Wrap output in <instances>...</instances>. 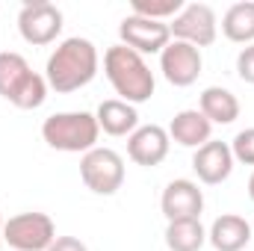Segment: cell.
<instances>
[{
  "label": "cell",
  "instance_id": "6da1fadb",
  "mask_svg": "<svg viewBox=\"0 0 254 251\" xmlns=\"http://www.w3.org/2000/svg\"><path fill=\"white\" fill-rule=\"evenodd\" d=\"M98 65H101L98 48L83 36H71V39L60 42L54 48V54L48 57L45 80L54 92L68 95V92H77V89L89 86L98 74Z\"/></svg>",
  "mask_w": 254,
  "mask_h": 251
},
{
  "label": "cell",
  "instance_id": "7a4b0ae2",
  "mask_svg": "<svg viewBox=\"0 0 254 251\" xmlns=\"http://www.w3.org/2000/svg\"><path fill=\"white\" fill-rule=\"evenodd\" d=\"M104 74L113 83L119 101H127V104L136 107V104H145V101L154 98V89H157L154 71L148 68L145 57H139L136 51H130L125 45L107 48V54H104Z\"/></svg>",
  "mask_w": 254,
  "mask_h": 251
},
{
  "label": "cell",
  "instance_id": "3957f363",
  "mask_svg": "<svg viewBox=\"0 0 254 251\" xmlns=\"http://www.w3.org/2000/svg\"><path fill=\"white\" fill-rule=\"evenodd\" d=\"M48 80L33 71L30 63L15 54V51H3L0 54V98L9 101L18 110H39L48 101Z\"/></svg>",
  "mask_w": 254,
  "mask_h": 251
},
{
  "label": "cell",
  "instance_id": "277c9868",
  "mask_svg": "<svg viewBox=\"0 0 254 251\" xmlns=\"http://www.w3.org/2000/svg\"><path fill=\"white\" fill-rule=\"evenodd\" d=\"M98 136L101 127L95 113H54L45 119L42 125V139L63 154H89L92 148H98Z\"/></svg>",
  "mask_w": 254,
  "mask_h": 251
},
{
  "label": "cell",
  "instance_id": "5b68a950",
  "mask_svg": "<svg viewBox=\"0 0 254 251\" xmlns=\"http://www.w3.org/2000/svg\"><path fill=\"white\" fill-rule=\"evenodd\" d=\"M80 178L95 195H116L125 184V157L113 148H92L80 157Z\"/></svg>",
  "mask_w": 254,
  "mask_h": 251
},
{
  "label": "cell",
  "instance_id": "8992f818",
  "mask_svg": "<svg viewBox=\"0 0 254 251\" xmlns=\"http://www.w3.org/2000/svg\"><path fill=\"white\" fill-rule=\"evenodd\" d=\"M57 240V225L48 213H18L3 222V243L15 251H48Z\"/></svg>",
  "mask_w": 254,
  "mask_h": 251
},
{
  "label": "cell",
  "instance_id": "52a82bcc",
  "mask_svg": "<svg viewBox=\"0 0 254 251\" xmlns=\"http://www.w3.org/2000/svg\"><path fill=\"white\" fill-rule=\"evenodd\" d=\"M169 33L178 42H187L192 48H210L219 36V18L213 12V6L207 3H187L172 21H169Z\"/></svg>",
  "mask_w": 254,
  "mask_h": 251
},
{
  "label": "cell",
  "instance_id": "ba28073f",
  "mask_svg": "<svg viewBox=\"0 0 254 251\" xmlns=\"http://www.w3.org/2000/svg\"><path fill=\"white\" fill-rule=\"evenodd\" d=\"M18 33L27 45H51L63 33V9L48 3V0H33L24 3L18 12Z\"/></svg>",
  "mask_w": 254,
  "mask_h": 251
},
{
  "label": "cell",
  "instance_id": "9c48e42d",
  "mask_svg": "<svg viewBox=\"0 0 254 251\" xmlns=\"http://www.w3.org/2000/svg\"><path fill=\"white\" fill-rule=\"evenodd\" d=\"M119 36H122V45L130 48V51H136L139 57L163 54V48L172 42L169 24L151 21V18H139V15H127L125 21L119 24Z\"/></svg>",
  "mask_w": 254,
  "mask_h": 251
},
{
  "label": "cell",
  "instance_id": "30bf717a",
  "mask_svg": "<svg viewBox=\"0 0 254 251\" xmlns=\"http://www.w3.org/2000/svg\"><path fill=\"white\" fill-rule=\"evenodd\" d=\"M201 68H204L201 51L192 48V45H187V42L172 39V42L163 48V54H160V71H163V77H166L172 86H178V89L192 86V83L198 80Z\"/></svg>",
  "mask_w": 254,
  "mask_h": 251
},
{
  "label": "cell",
  "instance_id": "8fae6325",
  "mask_svg": "<svg viewBox=\"0 0 254 251\" xmlns=\"http://www.w3.org/2000/svg\"><path fill=\"white\" fill-rule=\"evenodd\" d=\"M160 210L166 216V222H184V219H201L204 213V192L198 189L195 181L190 178H178L163 189L160 198Z\"/></svg>",
  "mask_w": 254,
  "mask_h": 251
},
{
  "label": "cell",
  "instance_id": "7c38bea8",
  "mask_svg": "<svg viewBox=\"0 0 254 251\" xmlns=\"http://www.w3.org/2000/svg\"><path fill=\"white\" fill-rule=\"evenodd\" d=\"M169 148H172L169 130L160 125H139L127 136V157L145 169L160 166L169 157Z\"/></svg>",
  "mask_w": 254,
  "mask_h": 251
},
{
  "label": "cell",
  "instance_id": "4fadbf2b",
  "mask_svg": "<svg viewBox=\"0 0 254 251\" xmlns=\"http://www.w3.org/2000/svg\"><path fill=\"white\" fill-rule=\"evenodd\" d=\"M192 169L198 175L201 184L207 187H219L231 178L234 172V154H231V145L228 142H216L210 139L207 145H201L195 154H192Z\"/></svg>",
  "mask_w": 254,
  "mask_h": 251
},
{
  "label": "cell",
  "instance_id": "5bb4252c",
  "mask_svg": "<svg viewBox=\"0 0 254 251\" xmlns=\"http://www.w3.org/2000/svg\"><path fill=\"white\" fill-rule=\"evenodd\" d=\"M207 243L216 251H243L252 243V225L237 213H225L210 225Z\"/></svg>",
  "mask_w": 254,
  "mask_h": 251
},
{
  "label": "cell",
  "instance_id": "9a60e30c",
  "mask_svg": "<svg viewBox=\"0 0 254 251\" xmlns=\"http://www.w3.org/2000/svg\"><path fill=\"white\" fill-rule=\"evenodd\" d=\"M169 139L184 145V148H201L213 139V125L204 119L201 110H181L172 125H169Z\"/></svg>",
  "mask_w": 254,
  "mask_h": 251
},
{
  "label": "cell",
  "instance_id": "2e32d148",
  "mask_svg": "<svg viewBox=\"0 0 254 251\" xmlns=\"http://www.w3.org/2000/svg\"><path fill=\"white\" fill-rule=\"evenodd\" d=\"M98 127L107 133V136H130L136 127H139V113L133 104L119 101V98H110V101H101L98 113Z\"/></svg>",
  "mask_w": 254,
  "mask_h": 251
},
{
  "label": "cell",
  "instance_id": "e0dca14e",
  "mask_svg": "<svg viewBox=\"0 0 254 251\" xmlns=\"http://www.w3.org/2000/svg\"><path fill=\"white\" fill-rule=\"evenodd\" d=\"M198 110L204 113V119L210 125H234L240 119V101H237V95L231 89H222V86H207L201 92Z\"/></svg>",
  "mask_w": 254,
  "mask_h": 251
},
{
  "label": "cell",
  "instance_id": "ac0fdd59",
  "mask_svg": "<svg viewBox=\"0 0 254 251\" xmlns=\"http://www.w3.org/2000/svg\"><path fill=\"white\" fill-rule=\"evenodd\" d=\"M222 33L237 45H254V0L228 6L222 15Z\"/></svg>",
  "mask_w": 254,
  "mask_h": 251
},
{
  "label": "cell",
  "instance_id": "d6986e66",
  "mask_svg": "<svg viewBox=\"0 0 254 251\" xmlns=\"http://www.w3.org/2000/svg\"><path fill=\"white\" fill-rule=\"evenodd\" d=\"M207 243V231L201 219H184V222H169L166 225V246L169 251H201Z\"/></svg>",
  "mask_w": 254,
  "mask_h": 251
},
{
  "label": "cell",
  "instance_id": "ffe728a7",
  "mask_svg": "<svg viewBox=\"0 0 254 251\" xmlns=\"http://www.w3.org/2000/svg\"><path fill=\"white\" fill-rule=\"evenodd\" d=\"M187 3L184 0H130V15H139V18H151V21H163L169 24Z\"/></svg>",
  "mask_w": 254,
  "mask_h": 251
},
{
  "label": "cell",
  "instance_id": "44dd1931",
  "mask_svg": "<svg viewBox=\"0 0 254 251\" xmlns=\"http://www.w3.org/2000/svg\"><path fill=\"white\" fill-rule=\"evenodd\" d=\"M231 154H234V163L254 166V127H246V130H240V133L234 136Z\"/></svg>",
  "mask_w": 254,
  "mask_h": 251
},
{
  "label": "cell",
  "instance_id": "7402d4cb",
  "mask_svg": "<svg viewBox=\"0 0 254 251\" xmlns=\"http://www.w3.org/2000/svg\"><path fill=\"white\" fill-rule=\"evenodd\" d=\"M237 74L243 83H252L254 86V45H246L237 57Z\"/></svg>",
  "mask_w": 254,
  "mask_h": 251
},
{
  "label": "cell",
  "instance_id": "603a6c76",
  "mask_svg": "<svg viewBox=\"0 0 254 251\" xmlns=\"http://www.w3.org/2000/svg\"><path fill=\"white\" fill-rule=\"evenodd\" d=\"M48 251H89V249H86V243L77 240V237H57L54 246Z\"/></svg>",
  "mask_w": 254,
  "mask_h": 251
},
{
  "label": "cell",
  "instance_id": "cb8c5ba5",
  "mask_svg": "<svg viewBox=\"0 0 254 251\" xmlns=\"http://www.w3.org/2000/svg\"><path fill=\"white\" fill-rule=\"evenodd\" d=\"M249 198L254 201V172H252V178H249Z\"/></svg>",
  "mask_w": 254,
  "mask_h": 251
},
{
  "label": "cell",
  "instance_id": "d4e9b609",
  "mask_svg": "<svg viewBox=\"0 0 254 251\" xmlns=\"http://www.w3.org/2000/svg\"><path fill=\"white\" fill-rule=\"evenodd\" d=\"M0 246H3V216H0Z\"/></svg>",
  "mask_w": 254,
  "mask_h": 251
}]
</instances>
